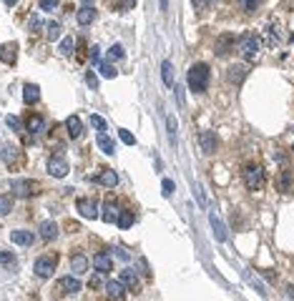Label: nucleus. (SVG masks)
<instances>
[{
	"label": "nucleus",
	"mask_w": 294,
	"mask_h": 301,
	"mask_svg": "<svg viewBox=\"0 0 294 301\" xmlns=\"http://www.w3.org/2000/svg\"><path fill=\"white\" fill-rule=\"evenodd\" d=\"M116 218H118L116 204H114V201H108V204H106V209H103V221H106V223H114Z\"/></svg>",
	"instance_id": "obj_30"
},
{
	"label": "nucleus",
	"mask_w": 294,
	"mask_h": 301,
	"mask_svg": "<svg viewBox=\"0 0 294 301\" xmlns=\"http://www.w3.org/2000/svg\"><path fill=\"white\" fill-rule=\"evenodd\" d=\"M56 266H58V256H40V259H35L33 271H35L40 279H48V276H53Z\"/></svg>",
	"instance_id": "obj_4"
},
{
	"label": "nucleus",
	"mask_w": 294,
	"mask_h": 301,
	"mask_svg": "<svg viewBox=\"0 0 294 301\" xmlns=\"http://www.w3.org/2000/svg\"><path fill=\"white\" fill-rule=\"evenodd\" d=\"M133 3L136 0H123V8H133Z\"/></svg>",
	"instance_id": "obj_48"
},
{
	"label": "nucleus",
	"mask_w": 294,
	"mask_h": 301,
	"mask_svg": "<svg viewBox=\"0 0 294 301\" xmlns=\"http://www.w3.org/2000/svg\"><path fill=\"white\" fill-rule=\"evenodd\" d=\"M106 299L108 301H126V286L121 281H108L106 284Z\"/></svg>",
	"instance_id": "obj_12"
},
{
	"label": "nucleus",
	"mask_w": 294,
	"mask_h": 301,
	"mask_svg": "<svg viewBox=\"0 0 294 301\" xmlns=\"http://www.w3.org/2000/svg\"><path fill=\"white\" fill-rule=\"evenodd\" d=\"M8 126L13 128V131H23V123H20V118H15V116H8Z\"/></svg>",
	"instance_id": "obj_40"
},
{
	"label": "nucleus",
	"mask_w": 294,
	"mask_h": 301,
	"mask_svg": "<svg viewBox=\"0 0 294 301\" xmlns=\"http://www.w3.org/2000/svg\"><path fill=\"white\" fill-rule=\"evenodd\" d=\"M56 291L63 294V296H68V294H76V291H81V281L76 279V276H63L56 281Z\"/></svg>",
	"instance_id": "obj_7"
},
{
	"label": "nucleus",
	"mask_w": 294,
	"mask_h": 301,
	"mask_svg": "<svg viewBox=\"0 0 294 301\" xmlns=\"http://www.w3.org/2000/svg\"><path fill=\"white\" fill-rule=\"evenodd\" d=\"M56 8H58V0H40V10L51 13V10H56Z\"/></svg>",
	"instance_id": "obj_38"
},
{
	"label": "nucleus",
	"mask_w": 294,
	"mask_h": 301,
	"mask_svg": "<svg viewBox=\"0 0 294 301\" xmlns=\"http://www.w3.org/2000/svg\"><path fill=\"white\" fill-rule=\"evenodd\" d=\"M239 5L246 10V13H252V10H257V5H259V0H239Z\"/></svg>",
	"instance_id": "obj_39"
},
{
	"label": "nucleus",
	"mask_w": 294,
	"mask_h": 301,
	"mask_svg": "<svg viewBox=\"0 0 294 301\" xmlns=\"http://www.w3.org/2000/svg\"><path fill=\"white\" fill-rule=\"evenodd\" d=\"M169 136H171V141H176V120L169 118Z\"/></svg>",
	"instance_id": "obj_45"
},
{
	"label": "nucleus",
	"mask_w": 294,
	"mask_h": 301,
	"mask_svg": "<svg viewBox=\"0 0 294 301\" xmlns=\"http://www.w3.org/2000/svg\"><path fill=\"white\" fill-rule=\"evenodd\" d=\"M236 48H239L241 58L257 60V58H259V53H262V38H259L257 33H246V35H241V38H239Z\"/></svg>",
	"instance_id": "obj_2"
},
{
	"label": "nucleus",
	"mask_w": 294,
	"mask_h": 301,
	"mask_svg": "<svg viewBox=\"0 0 294 301\" xmlns=\"http://www.w3.org/2000/svg\"><path fill=\"white\" fill-rule=\"evenodd\" d=\"M76 209L81 211L83 218H96V216H98V204H96L93 198H78V201H76Z\"/></svg>",
	"instance_id": "obj_13"
},
{
	"label": "nucleus",
	"mask_w": 294,
	"mask_h": 301,
	"mask_svg": "<svg viewBox=\"0 0 294 301\" xmlns=\"http://www.w3.org/2000/svg\"><path fill=\"white\" fill-rule=\"evenodd\" d=\"M86 83H88L91 88H98V76H96V73H88V76H86Z\"/></svg>",
	"instance_id": "obj_44"
},
{
	"label": "nucleus",
	"mask_w": 294,
	"mask_h": 301,
	"mask_svg": "<svg viewBox=\"0 0 294 301\" xmlns=\"http://www.w3.org/2000/svg\"><path fill=\"white\" fill-rule=\"evenodd\" d=\"M73 45H76L73 38H63V43H60V53H63V56H71V53H73Z\"/></svg>",
	"instance_id": "obj_34"
},
{
	"label": "nucleus",
	"mask_w": 294,
	"mask_h": 301,
	"mask_svg": "<svg viewBox=\"0 0 294 301\" xmlns=\"http://www.w3.org/2000/svg\"><path fill=\"white\" fill-rule=\"evenodd\" d=\"M96 143H98V148L103 150L106 156L116 153V143H114V141H111V138H108V136H106L103 131H98V133H96Z\"/></svg>",
	"instance_id": "obj_18"
},
{
	"label": "nucleus",
	"mask_w": 294,
	"mask_h": 301,
	"mask_svg": "<svg viewBox=\"0 0 294 301\" xmlns=\"http://www.w3.org/2000/svg\"><path fill=\"white\" fill-rule=\"evenodd\" d=\"M18 58V45L15 43H5L3 48H0V60L5 63V65H13Z\"/></svg>",
	"instance_id": "obj_15"
},
{
	"label": "nucleus",
	"mask_w": 294,
	"mask_h": 301,
	"mask_svg": "<svg viewBox=\"0 0 294 301\" xmlns=\"http://www.w3.org/2000/svg\"><path fill=\"white\" fill-rule=\"evenodd\" d=\"M209 78H211V73H209V65H206V63L191 65V68H189V76H186L189 88L194 90V93H206V88H209Z\"/></svg>",
	"instance_id": "obj_1"
},
{
	"label": "nucleus",
	"mask_w": 294,
	"mask_h": 301,
	"mask_svg": "<svg viewBox=\"0 0 294 301\" xmlns=\"http://www.w3.org/2000/svg\"><path fill=\"white\" fill-rule=\"evenodd\" d=\"M116 221H118V226H121V229H128V226L136 221V213H133V211H118Z\"/></svg>",
	"instance_id": "obj_29"
},
{
	"label": "nucleus",
	"mask_w": 294,
	"mask_h": 301,
	"mask_svg": "<svg viewBox=\"0 0 294 301\" xmlns=\"http://www.w3.org/2000/svg\"><path fill=\"white\" fill-rule=\"evenodd\" d=\"M60 23L58 20H53V23H48V40H56V38H60Z\"/></svg>",
	"instance_id": "obj_33"
},
{
	"label": "nucleus",
	"mask_w": 294,
	"mask_h": 301,
	"mask_svg": "<svg viewBox=\"0 0 294 301\" xmlns=\"http://www.w3.org/2000/svg\"><path fill=\"white\" fill-rule=\"evenodd\" d=\"M244 183H246V188L249 191H262L266 183V176H264V168L262 166H257V163H249L246 168H244Z\"/></svg>",
	"instance_id": "obj_3"
},
{
	"label": "nucleus",
	"mask_w": 294,
	"mask_h": 301,
	"mask_svg": "<svg viewBox=\"0 0 294 301\" xmlns=\"http://www.w3.org/2000/svg\"><path fill=\"white\" fill-rule=\"evenodd\" d=\"M38 231H40V239L43 241H53L58 236V223L56 221H43Z\"/></svg>",
	"instance_id": "obj_16"
},
{
	"label": "nucleus",
	"mask_w": 294,
	"mask_h": 301,
	"mask_svg": "<svg viewBox=\"0 0 294 301\" xmlns=\"http://www.w3.org/2000/svg\"><path fill=\"white\" fill-rule=\"evenodd\" d=\"M98 70H101V76H103V78H116V70H114V65H108V63H101V68H98Z\"/></svg>",
	"instance_id": "obj_36"
},
{
	"label": "nucleus",
	"mask_w": 294,
	"mask_h": 301,
	"mask_svg": "<svg viewBox=\"0 0 294 301\" xmlns=\"http://www.w3.org/2000/svg\"><path fill=\"white\" fill-rule=\"evenodd\" d=\"M33 239H35V234H33V231H13V234H10V241H13V243H18V246H30V243H33Z\"/></svg>",
	"instance_id": "obj_23"
},
{
	"label": "nucleus",
	"mask_w": 294,
	"mask_h": 301,
	"mask_svg": "<svg viewBox=\"0 0 294 301\" xmlns=\"http://www.w3.org/2000/svg\"><path fill=\"white\" fill-rule=\"evenodd\" d=\"M234 45H236V35H232V33H224V35L216 38V53L219 56H227Z\"/></svg>",
	"instance_id": "obj_14"
},
{
	"label": "nucleus",
	"mask_w": 294,
	"mask_h": 301,
	"mask_svg": "<svg viewBox=\"0 0 294 301\" xmlns=\"http://www.w3.org/2000/svg\"><path fill=\"white\" fill-rule=\"evenodd\" d=\"M38 28H43V23H40V18H30V30L35 33Z\"/></svg>",
	"instance_id": "obj_46"
},
{
	"label": "nucleus",
	"mask_w": 294,
	"mask_h": 301,
	"mask_svg": "<svg viewBox=\"0 0 294 301\" xmlns=\"http://www.w3.org/2000/svg\"><path fill=\"white\" fill-rule=\"evenodd\" d=\"M96 183H101V186H106V188H114L118 183V173L111 171V168H106V171H101V173L96 176Z\"/></svg>",
	"instance_id": "obj_19"
},
{
	"label": "nucleus",
	"mask_w": 294,
	"mask_h": 301,
	"mask_svg": "<svg viewBox=\"0 0 294 301\" xmlns=\"http://www.w3.org/2000/svg\"><path fill=\"white\" fill-rule=\"evenodd\" d=\"M161 78H164V86L174 88V65H171L169 60L161 63Z\"/></svg>",
	"instance_id": "obj_26"
},
{
	"label": "nucleus",
	"mask_w": 294,
	"mask_h": 301,
	"mask_svg": "<svg viewBox=\"0 0 294 301\" xmlns=\"http://www.w3.org/2000/svg\"><path fill=\"white\" fill-rule=\"evenodd\" d=\"M292 188H294L292 173H289V171H282V173H279V179H277V191H282V193H289Z\"/></svg>",
	"instance_id": "obj_22"
},
{
	"label": "nucleus",
	"mask_w": 294,
	"mask_h": 301,
	"mask_svg": "<svg viewBox=\"0 0 294 301\" xmlns=\"http://www.w3.org/2000/svg\"><path fill=\"white\" fill-rule=\"evenodd\" d=\"M38 98H40V88L33 86V83H28V86L23 88V101H26L28 106H33V103H38Z\"/></svg>",
	"instance_id": "obj_27"
},
{
	"label": "nucleus",
	"mask_w": 294,
	"mask_h": 301,
	"mask_svg": "<svg viewBox=\"0 0 294 301\" xmlns=\"http://www.w3.org/2000/svg\"><path fill=\"white\" fill-rule=\"evenodd\" d=\"M15 3H18V0H5V5H15Z\"/></svg>",
	"instance_id": "obj_50"
},
{
	"label": "nucleus",
	"mask_w": 294,
	"mask_h": 301,
	"mask_svg": "<svg viewBox=\"0 0 294 301\" xmlns=\"http://www.w3.org/2000/svg\"><path fill=\"white\" fill-rule=\"evenodd\" d=\"M246 73H249V68H246L244 63H234V65H229V70H227V81L234 83V86H239V83L246 78Z\"/></svg>",
	"instance_id": "obj_11"
},
{
	"label": "nucleus",
	"mask_w": 294,
	"mask_h": 301,
	"mask_svg": "<svg viewBox=\"0 0 294 301\" xmlns=\"http://www.w3.org/2000/svg\"><path fill=\"white\" fill-rule=\"evenodd\" d=\"M287 291H289V296H292V299H294V286H289V289H287Z\"/></svg>",
	"instance_id": "obj_49"
},
{
	"label": "nucleus",
	"mask_w": 294,
	"mask_h": 301,
	"mask_svg": "<svg viewBox=\"0 0 294 301\" xmlns=\"http://www.w3.org/2000/svg\"><path fill=\"white\" fill-rule=\"evenodd\" d=\"M199 146H201V150H204L206 156L216 153V146H219L216 133H214V131H201V133H199Z\"/></svg>",
	"instance_id": "obj_10"
},
{
	"label": "nucleus",
	"mask_w": 294,
	"mask_h": 301,
	"mask_svg": "<svg viewBox=\"0 0 294 301\" xmlns=\"http://www.w3.org/2000/svg\"><path fill=\"white\" fill-rule=\"evenodd\" d=\"M118 138L126 143V146H133L136 143V138H133V133L131 131H126V128H118Z\"/></svg>",
	"instance_id": "obj_31"
},
{
	"label": "nucleus",
	"mask_w": 294,
	"mask_h": 301,
	"mask_svg": "<svg viewBox=\"0 0 294 301\" xmlns=\"http://www.w3.org/2000/svg\"><path fill=\"white\" fill-rule=\"evenodd\" d=\"M13 211V201H10V196H0V216H8Z\"/></svg>",
	"instance_id": "obj_32"
},
{
	"label": "nucleus",
	"mask_w": 294,
	"mask_h": 301,
	"mask_svg": "<svg viewBox=\"0 0 294 301\" xmlns=\"http://www.w3.org/2000/svg\"><path fill=\"white\" fill-rule=\"evenodd\" d=\"M284 40H287L284 28H282L279 23H269V28H266V43H269L272 48H277V45H282Z\"/></svg>",
	"instance_id": "obj_8"
},
{
	"label": "nucleus",
	"mask_w": 294,
	"mask_h": 301,
	"mask_svg": "<svg viewBox=\"0 0 294 301\" xmlns=\"http://www.w3.org/2000/svg\"><path fill=\"white\" fill-rule=\"evenodd\" d=\"M76 20H78L81 26H91V23L96 20V10H93L91 5H86V8H81V10H78V15H76Z\"/></svg>",
	"instance_id": "obj_25"
},
{
	"label": "nucleus",
	"mask_w": 294,
	"mask_h": 301,
	"mask_svg": "<svg viewBox=\"0 0 294 301\" xmlns=\"http://www.w3.org/2000/svg\"><path fill=\"white\" fill-rule=\"evenodd\" d=\"M194 5H196V10H204L206 8V0H191Z\"/></svg>",
	"instance_id": "obj_47"
},
{
	"label": "nucleus",
	"mask_w": 294,
	"mask_h": 301,
	"mask_svg": "<svg viewBox=\"0 0 294 301\" xmlns=\"http://www.w3.org/2000/svg\"><path fill=\"white\" fill-rule=\"evenodd\" d=\"M13 193L18 198H28V196H35L38 193V181L33 179H18L13 181Z\"/></svg>",
	"instance_id": "obj_6"
},
{
	"label": "nucleus",
	"mask_w": 294,
	"mask_h": 301,
	"mask_svg": "<svg viewBox=\"0 0 294 301\" xmlns=\"http://www.w3.org/2000/svg\"><path fill=\"white\" fill-rule=\"evenodd\" d=\"M93 266L98 273H108V271L114 269V261H111V256L108 254H98L96 259H93Z\"/></svg>",
	"instance_id": "obj_21"
},
{
	"label": "nucleus",
	"mask_w": 294,
	"mask_h": 301,
	"mask_svg": "<svg viewBox=\"0 0 294 301\" xmlns=\"http://www.w3.org/2000/svg\"><path fill=\"white\" fill-rule=\"evenodd\" d=\"M65 128H68V136H71V138H81V136H83V123H81L78 116H68Z\"/></svg>",
	"instance_id": "obj_17"
},
{
	"label": "nucleus",
	"mask_w": 294,
	"mask_h": 301,
	"mask_svg": "<svg viewBox=\"0 0 294 301\" xmlns=\"http://www.w3.org/2000/svg\"><path fill=\"white\" fill-rule=\"evenodd\" d=\"M118 281H121L128 291H133V294L141 289V279H139V273H136L133 269H123V271H121V279H118Z\"/></svg>",
	"instance_id": "obj_9"
},
{
	"label": "nucleus",
	"mask_w": 294,
	"mask_h": 301,
	"mask_svg": "<svg viewBox=\"0 0 294 301\" xmlns=\"http://www.w3.org/2000/svg\"><path fill=\"white\" fill-rule=\"evenodd\" d=\"M48 173L56 176V179H63L68 173V161L63 156V150H56L51 158H48Z\"/></svg>",
	"instance_id": "obj_5"
},
{
	"label": "nucleus",
	"mask_w": 294,
	"mask_h": 301,
	"mask_svg": "<svg viewBox=\"0 0 294 301\" xmlns=\"http://www.w3.org/2000/svg\"><path fill=\"white\" fill-rule=\"evenodd\" d=\"M43 128H46V118L43 116H28V123H26V131L33 133V136H38V133H43Z\"/></svg>",
	"instance_id": "obj_20"
},
{
	"label": "nucleus",
	"mask_w": 294,
	"mask_h": 301,
	"mask_svg": "<svg viewBox=\"0 0 294 301\" xmlns=\"http://www.w3.org/2000/svg\"><path fill=\"white\" fill-rule=\"evenodd\" d=\"M88 286H91V289H101V286H103V276H101V273H96V276H91Z\"/></svg>",
	"instance_id": "obj_41"
},
{
	"label": "nucleus",
	"mask_w": 294,
	"mask_h": 301,
	"mask_svg": "<svg viewBox=\"0 0 294 301\" xmlns=\"http://www.w3.org/2000/svg\"><path fill=\"white\" fill-rule=\"evenodd\" d=\"M71 269H73V273H76V276L86 273V269H88V259H86L83 254H76V256L71 259Z\"/></svg>",
	"instance_id": "obj_24"
},
{
	"label": "nucleus",
	"mask_w": 294,
	"mask_h": 301,
	"mask_svg": "<svg viewBox=\"0 0 294 301\" xmlns=\"http://www.w3.org/2000/svg\"><path fill=\"white\" fill-rule=\"evenodd\" d=\"M161 188H164V196H171V193H174V181H171V179H164Z\"/></svg>",
	"instance_id": "obj_42"
},
{
	"label": "nucleus",
	"mask_w": 294,
	"mask_h": 301,
	"mask_svg": "<svg viewBox=\"0 0 294 301\" xmlns=\"http://www.w3.org/2000/svg\"><path fill=\"white\" fill-rule=\"evenodd\" d=\"M123 58V48H121V45H111V48H108V60H121Z\"/></svg>",
	"instance_id": "obj_35"
},
{
	"label": "nucleus",
	"mask_w": 294,
	"mask_h": 301,
	"mask_svg": "<svg viewBox=\"0 0 294 301\" xmlns=\"http://www.w3.org/2000/svg\"><path fill=\"white\" fill-rule=\"evenodd\" d=\"M0 264H8V266H13V264H15V256H13V254H5V251H0Z\"/></svg>",
	"instance_id": "obj_43"
},
{
	"label": "nucleus",
	"mask_w": 294,
	"mask_h": 301,
	"mask_svg": "<svg viewBox=\"0 0 294 301\" xmlns=\"http://www.w3.org/2000/svg\"><path fill=\"white\" fill-rule=\"evenodd\" d=\"M209 221H211V229H214V236H216V241H227V231H224V223L216 218V213H211L209 216Z\"/></svg>",
	"instance_id": "obj_28"
},
{
	"label": "nucleus",
	"mask_w": 294,
	"mask_h": 301,
	"mask_svg": "<svg viewBox=\"0 0 294 301\" xmlns=\"http://www.w3.org/2000/svg\"><path fill=\"white\" fill-rule=\"evenodd\" d=\"M91 126H93L96 131H103V128H106V120L101 118V116H96V113H93V116H91Z\"/></svg>",
	"instance_id": "obj_37"
}]
</instances>
